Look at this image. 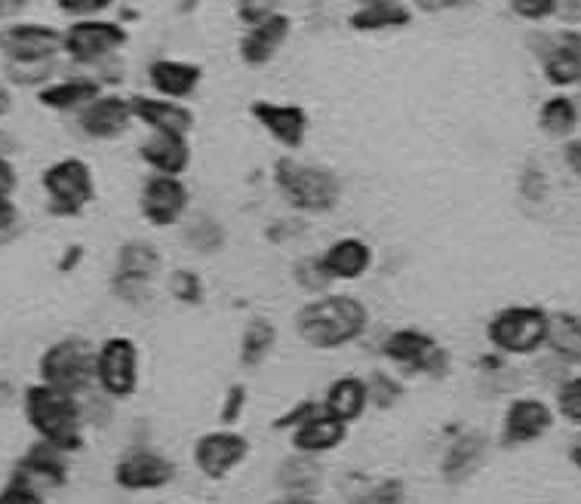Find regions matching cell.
Instances as JSON below:
<instances>
[{
    "label": "cell",
    "instance_id": "16",
    "mask_svg": "<svg viewBox=\"0 0 581 504\" xmlns=\"http://www.w3.org/2000/svg\"><path fill=\"white\" fill-rule=\"evenodd\" d=\"M489 455V437L483 431H462L449 440L440 458V477L449 486H462L480 474Z\"/></svg>",
    "mask_w": 581,
    "mask_h": 504
},
{
    "label": "cell",
    "instance_id": "15",
    "mask_svg": "<svg viewBox=\"0 0 581 504\" xmlns=\"http://www.w3.org/2000/svg\"><path fill=\"white\" fill-rule=\"evenodd\" d=\"M136 120L133 114V99L123 96H99L90 105H83L77 111V126L83 136L99 139V142H111L120 139L123 133L130 130V123Z\"/></svg>",
    "mask_w": 581,
    "mask_h": 504
},
{
    "label": "cell",
    "instance_id": "58",
    "mask_svg": "<svg viewBox=\"0 0 581 504\" xmlns=\"http://www.w3.org/2000/svg\"><path fill=\"white\" fill-rule=\"evenodd\" d=\"M10 108H13V96H10V90L4 87V83H0V117H4Z\"/></svg>",
    "mask_w": 581,
    "mask_h": 504
},
{
    "label": "cell",
    "instance_id": "18",
    "mask_svg": "<svg viewBox=\"0 0 581 504\" xmlns=\"http://www.w3.org/2000/svg\"><path fill=\"white\" fill-rule=\"evenodd\" d=\"M253 117L262 130L280 142L283 148H302L308 133V114L302 105H286V102H253Z\"/></svg>",
    "mask_w": 581,
    "mask_h": 504
},
{
    "label": "cell",
    "instance_id": "10",
    "mask_svg": "<svg viewBox=\"0 0 581 504\" xmlns=\"http://www.w3.org/2000/svg\"><path fill=\"white\" fill-rule=\"evenodd\" d=\"M249 452H253V446H249V440L240 431L219 428V431H206L203 437H197L191 458H194V468L206 480H225L243 465Z\"/></svg>",
    "mask_w": 581,
    "mask_h": 504
},
{
    "label": "cell",
    "instance_id": "49",
    "mask_svg": "<svg viewBox=\"0 0 581 504\" xmlns=\"http://www.w3.org/2000/svg\"><path fill=\"white\" fill-rule=\"evenodd\" d=\"M563 163H566V170L581 182V139H569L563 142Z\"/></svg>",
    "mask_w": 581,
    "mask_h": 504
},
{
    "label": "cell",
    "instance_id": "22",
    "mask_svg": "<svg viewBox=\"0 0 581 504\" xmlns=\"http://www.w3.org/2000/svg\"><path fill=\"white\" fill-rule=\"evenodd\" d=\"M323 265L332 280L354 283L369 274L372 268V246L363 237H339L336 243H329L323 252Z\"/></svg>",
    "mask_w": 581,
    "mask_h": 504
},
{
    "label": "cell",
    "instance_id": "28",
    "mask_svg": "<svg viewBox=\"0 0 581 504\" xmlns=\"http://www.w3.org/2000/svg\"><path fill=\"white\" fill-rule=\"evenodd\" d=\"M323 409L329 415L342 418L345 425H354L357 418H363V412L369 409L366 378H360V375H339L336 382H329V388L323 394Z\"/></svg>",
    "mask_w": 581,
    "mask_h": 504
},
{
    "label": "cell",
    "instance_id": "33",
    "mask_svg": "<svg viewBox=\"0 0 581 504\" xmlns=\"http://www.w3.org/2000/svg\"><path fill=\"white\" fill-rule=\"evenodd\" d=\"M228 240V231L219 219L206 216V213H197L185 222L182 228V243L197 252V256H216V252L225 246Z\"/></svg>",
    "mask_w": 581,
    "mask_h": 504
},
{
    "label": "cell",
    "instance_id": "20",
    "mask_svg": "<svg viewBox=\"0 0 581 504\" xmlns=\"http://www.w3.org/2000/svg\"><path fill=\"white\" fill-rule=\"evenodd\" d=\"M19 477H25L28 483H34L37 489H59L68 483V452H62L59 446L37 440L22 458L16 471Z\"/></svg>",
    "mask_w": 581,
    "mask_h": 504
},
{
    "label": "cell",
    "instance_id": "36",
    "mask_svg": "<svg viewBox=\"0 0 581 504\" xmlns=\"http://www.w3.org/2000/svg\"><path fill=\"white\" fill-rule=\"evenodd\" d=\"M366 388H369V406L372 409H382V412L385 409H394L403 400V394H406L400 378H394L391 372H382V369L369 372Z\"/></svg>",
    "mask_w": 581,
    "mask_h": 504
},
{
    "label": "cell",
    "instance_id": "13",
    "mask_svg": "<svg viewBox=\"0 0 581 504\" xmlns=\"http://www.w3.org/2000/svg\"><path fill=\"white\" fill-rule=\"evenodd\" d=\"M557 422V409H551L542 397H514L502 415V434L498 443L505 449L529 446L551 434Z\"/></svg>",
    "mask_w": 581,
    "mask_h": 504
},
{
    "label": "cell",
    "instance_id": "32",
    "mask_svg": "<svg viewBox=\"0 0 581 504\" xmlns=\"http://www.w3.org/2000/svg\"><path fill=\"white\" fill-rule=\"evenodd\" d=\"M548 351L569 366L581 363V317L572 311H554L551 314V332H548Z\"/></svg>",
    "mask_w": 581,
    "mask_h": 504
},
{
    "label": "cell",
    "instance_id": "9",
    "mask_svg": "<svg viewBox=\"0 0 581 504\" xmlns=\"http://www.w3.org/2000/svg\"><path fill=\"white\" fill-rule=\"evenodd\" d=\"M173 458L151 446H133L114 461V483L123 492H157L176 480Z\"/></svg>",
    "mask_w": 581,
    "mask_h": 504
},
{
    "label": "cell",
    "instance_id": "19",
    "mask_svg": "<svg viewBox=\"0 0 581 504\" xmlns=\"http://www.w3.org/2000/svg\"><path fill=\"white\" fill-rule=\"evenodd\" d=\"M133 114L139 123H145L151 133L163 136H185L194 130V114L176 99L163 96H133Z\"/></svg>",
    "mask_w": 581,
    "mask_h": 504
},
{
    "label": "cell",
    "instance_id": "50",
    "mask_svg": "<svg viewBox=\"0 0 581 504\" xmlns=\"http://www.w3.org/2000/svg\"><path fill=\"white\" fill-rule=\"evenodd\" d=\"M19 185V176H16V166L10 163V157L0 154V197H13Z\"/></svg>",
    "mask_w": 581,
    "mask_h": 504
},
{
    "label": "cell",
    "instance_id": "6",
    "mask_svg": "<svg viewBox=\"0 0 581 504\" xmlns=\"http://www.w3.org/2000/svg\"><path fill=\"white\" fill-rule=\"evenodd\" d=\"M163 268L160 249L151 240H127L114 256L111 292L130 308H145L151 302V286Z\"/></svg>",
    "mask_w": 581,
    "mask_h": 504
},
{
    "label": "cell",
    "instance_id": "27",
    "mask_svg": "<svg viewBox=\"0 0 581 504\" xmlns=\"http://www.w3.org/2000/svg\"><path fill=\"white\" fill-rule=\"evenodd\" d=\"M139 157L145 166H151V173L160 176H182L191 166V145L185 136H163L154 133L139 145Z\"/></svg>",
    "mask_w": 581,
    "mask_h": 504
},
{
    "label": "cell",
    "instance_id": "43",
    "mask_svg": "<svg viewBox=\"0 0 581 504\" xmlns=\"http://www.w3.org/2000/svg\"><path fill=\"white\" fill-rule=\"evenodd\" d=\"M246 403H249V391L246 385H231L222 397V406H219V422L222 428H234L243 412H246Z\"/></svg>",
    "mask_w": 581,
    "mask_h": 504
},
{
    "label": "cell",
    "instance_id": "7",
    "mask_svg": "<svg viewBox=\"0 0 581 504\" xmlns=\"http://www.w3.org/2000/svg\"><path fill=\"white\" fill-rule=\"evenodd\" d=\"M40 185H44L47 194V213L56 219H74L96 200L93 170L80 157H62L53 166H47Z\"/></svg>",
    "mask_w": 581,
    "mask_h": 504
},
{
    "label": "cell",
    "instance_id": "39",
    "mask_svg": "<svg viewBox=\"0 0 581 504\" xmlns=\"http://www.w3.org/2000/svg\"><path fill=\"white\" fill-rule=\"evenodd\" d=\"M554 409L563 422L581 428V372H572L569 378H563V382L557 385Z\"/></svg>",
    "mask_w": 581,
    "mask_h": 504
},
{
    "label": "cell",
    "instance_id": "37",
    "mask_svg": "<svg viewBox=\"0 0 581 504\" xmlns=\"http://www.w3.org/2000/svg\"><path fill=\"white\" fill-rule=\"evenodd\" d=\"M166 286H170V296L179 302V305H188V308H197L203 305L206 299V286H203V277L191 268H176L170 274V280H166Z\"/></svg>",
    "mask_w": 581,
    "mask_h": 504
},
{
    "label": "cell",
    "instance_id": "51",
    "mask_svg": "<svg viewBox=\"0 0 581 504\" xmlns=\"http://www.w3.org/2000/svg\"><path fill=\"white\" fill-rule=\"evenodd\" d=\"M83 256H87V249H83L80 243H77V246H68V249L62 252V259H59V271H62V274H71V271L83 262Z\"/></svg>",
    "mask_w": 581,
    "mask_h": 504
},
{
    "label": "cell",
    "instance_id": "59",
    "mask_svg": "<svg viewBox=\"0 0 581 504\" xmlns=\"http://www.w3.org/2000/svg\"><path fill=\"white\" fill-rule=\"evenodd\" d=\"M16 151V142L7 136V133H0V154H4V157H10Z\"/></svg>",
    "mask_w": 581,
    "mask_h": 504
},
{
    "label": "cell",
    "instance_id": "25",
    "mask_svg": "<svg viewBox=\"0 0 581 504\" xmlns=\"http://www.w3.org/2000/svg\"><path fill=\"white\" fill-rule=\"evenodd\" d=\"M200 77H203V68L194 65V62H182V59H157L148 68V80H151V87L157 90V96L176 99V102L197 93Z\"/></svg>",
    "mask_w": 581,
    "mask_h": 504
},
{
    "label": "cell",
    "instance_id": "34",
    "mask_svg": "<svg viewBox=\"0 0 581 504\" xmlns=\"http://www.w3.org/2000/svg\"><path fill=\"white\" fill-rule=\"evenodd\" d=\"M409 10L400 7L397 0H385V4H366L351 16V28L357 31H388L409 25Z\"/></svg>",
    "mask_w": 581,
    "mask_h": 504
},
{
    "label": "cell",
    "instance_id": "60",
    "mask_svg": "<svg viewBox=\"0 0 581 504\" xmlns=\"http://www.w3.org/2000/svg\"><path fill=\"white\" fill-rule=\"evenodd\" d=\"M366 4H385V0H360V7H366Z\"/></svg>",
    "mask_w": 581,
    "mask_h": 504
},
{
    "label": "cell",
    "instance_id": "3",
    "mask_svg": "<svg viewBox=\"0 0 581 504\" xmlns=\"http://www.w3.org/2000/svg\"><path fill=\"white\" fill-rule=\"evenodd\" d=\"M274 188L283 203L302 216H329L345 197V185L336 173L296 157H280L274 163Z\"/></svg>",
    "mask_w": 581,
    "mask_h": 504
},
{
    "label": "cell",
    "instance_id": "30",
    "mask_svg": "<svg viewBox=\"0 0 581 504\" xmlns=\"http://www.w3.org/2000/svg\"><path fill=\"white\" fill-rule=\"evenodd\" d=\"M99 96H102V83L90 77H71L62 83H50V87L37 93L40 105H47L53 111H80L83 105H90Z\"/></svg>",
    "mask_w": 581,
    "mask_h": 504
},
{
    "label": "cell",
    "instance_id": "53",
    "mask_svg": "<svg viewBox=\"0 0 581 504\" xmlns=\"http://www.w3.org/2000/svg\"><path fill=\"white\" fill-rule=\"evenodd\" d=\"M422 10H428V13H437V10H455V7H465V4H471V0H415Z\"/></svg>",
    "mask_w": 581,
    "mask_h": 504
},
{
    "label": "cell",
    "instance_id": "54",
    "mask_svg": "<svg viewBox=\"0 0 581 504\" xmlns=\"http://www.w3.org/2000/svg\"><path fill=\"white\" fill-rule=\"evenodd\" d=\"M268 504H320L317 495H293V492H283L280 498L268 501Z\"/></svg>",
    "mask_w": 581,
    "mask_h": 504
},
{
    "label": "cell",
    "instance_id": "12",
    "mask_svg": "<svg viewBox=\"0 0 581 504\" xmlns=\"http://www.w3.org/2000/svg\"><path fill=\"white\" fill-rule=\"evenodd\" d=\"M191 191L182 176H148L139 191V213L154 228H173L185 219Z\"/></svg>",
    "mask_w": 581,
    "mask_h": 504
},
{
    "label": "cell",
    "instance_id": "23",
    "mask_svg": "<svg viewBox=\"0 0 581 504\" xmlns=\"http://www.w3.org/2000/svg\"><path fill=\"white\" fill-rule=\"evenodd\" d=\"M437 348V339L425 329H415V326H403V329H394L385 335L382 342V357L391 360L394 366L406 369V372H415L419 375L422 363L434 354Z\"/></svg>",
    "mask_w": 581,
    "mask_h": 504
},
{
    "label": "cell",
    "instance_id": "52",
    "mask_svg": "<svg viewBox=\"0 0 581 504\" xmlns=\"http://www.w3.org/2000/svg\"><path fill=\"white\" fill-rule=\"evenodd\" d=\"M557 16H560L566 25H578V22H581V0H560Z\"/></svg>",
    "mask_w": 581,
    "mask_h": 504
},
{
    "label": "cell",
    "instance_id": "31",
    "mask_svg": "<svg viewBox=\"0 0 581 504\" xmlns=\"http://www.w3.org/2000/svg\"><path fill=\"white\" fill-rule=\"evenodd\" d=\"M277 348V326L268 317L246 320L240 332V366L243 369H259Z\"/></svg>",
    "mask_w": 581,
    "mask_h": 504
},
{
    "label": "cell",
    "instance_id": "17",
    "mask_svg": "<svg viewBox=\"0 0 581 504\" xmlns=\"http://www.w3.org/2000/svg\"><path fill=\"white\" fill-rule=\"evenodd\" d=\"M0 47L10 56V62H47L56 59L59 50H65V34H59L50 25H13Z\"/></svg>",
    "mask_w": 581,
    "mask_h": 504
},
{
    "label": "cell",
    "instance_id": "11",
    "mask_svg": "<svg viewBox=\"0 0 581 504\" xmlns=\"http://www.w3.org/2000/svg\"><path fill=\"white\" fill-rule=\"evenodd\" d=\"M532 47L542 62V74L551 87L569 90L581 87V34L578 31H560V34H542L532 37Z\"/></svg>",
    "mask_w": 581,
    "mask_h": 504
},
{
    "label": "cell",
    "instance_id": "57",
    "mask_svg": "<svg viewBox=\"0 0 581 504\" xmlns=\"http://www.w3.org/2000/svg\"><path fill=\"white\" fill-rule=\"evenodd\" d=\"M13 385L7 382V378H0V406H7V403H13Z\"/></svg>",
    "mask_w": 581,
    "mask_h": 504
},
{
    "label": "cell",
    "instance_id": "44",
    "mask_svg": "<svg viewBox=\"0 0 581 504\" xmlns=\"http://www.w3.org/2000/svg\"><path fill=\"white\" fill-rule=\"evenodd\" d=\"M320 409H323V403H320V400H299L296 406H289V409L277 418L274 428H277V431H286V434H293L299 425H305L308 418H311V415H317Z\"/></svg>",
    "mask_w": 581,
    "mask_h": 504
},
{
    "label": "cell",
    "instance_id": "14",
    "mask_svg": "<svg viewBox=\"0 0 581 504\" xmlns=\"http://www.w3.org/2000/svg\"><path fill=\"white\" fill-rule=\"evenodd\" d=\"M123 44H127V31H123L117 22L80 19L65 31V53L83 65L111 59Z\"/></svg>",
    "mask_w": 581,
    "mask_h": 504
},
{
    "label": "cell",
    "instance_id": "5",
    "mask_svg": "<svg viewBox=\"0 0 581 504\" xmlns=\"http://www.w3.org/2000/svg\"><path fill=\"white\" fill-rule=\"evenodd\" d=\"M96 345L83 335H65L37 360L40 382L65 394L83 397L96 388Z\"/></svg>",
    "mask_w": 581,
    "mask_h": 504
},
{
    "label": "cell",
    "instance_id": "45",
    "mask_svg": "<svg viewBox=\"0 0 581 504\" xmlns=\"http://www.w3.org/2000/svg\"><path fill=\"white\" fill-rule=\"evenodd\" d=\"M560 0H511V10L526 22H545L557 16Z\"/></svg>",
    "mask_w": 581,
    "mask_h": 504
},
{
    "label": "cell",
    "instance_id": "40",
    "mask_svg": "<svg viewBox=\"0 0 581 504\" xmlns=\"http://www.w3.org/2000/svg\"><path fill=\"white\" fill-rule=\"evenodd\" d=\"M56 71V62L47 59V62H10L7 65V74L13 83L19 87H40V83H47Z\"/></svg>",
    "mask_w": 581,
    "mask_h": 504
},
{
    "label": "cell",
    "instance_id": "1",
    "mask_svg": "<svg viewBox=\"0 0 581 504\" xmlns=\"http://www.w3.org/2000/svg\"><path fill=\"white\" fill-rule=\"evenodd\" d=\"M296 335L314 351H339L360 342L369 329V308L357 296L323 292L296 311Z\"/></svg>",
    "mask_w": 581,
    "mask_h": 504
},
{
    "label": "cell",
    "instance_id": "42",
    "mask_svg": "<svg viewBox=\"0 0 581 504\" xmlns=\"http://www.w3.org/2000/svg\"><path fill=\"white\" fill-rule=\"evenodd\" d=\"M0 504H47V498H44V489H37L25 477L13 474L10 483L0 489Z\"/></svg>",
    "mask_w": 581,
    "mask_h": 504
},
{
    "label": "cell",
    "instance_id": "8",
    "mask_svg": "<svg viewBox=\"0 0 581 504\" xmlns=\"http://www.w3.org/2000/svg\"><path fill=\"white\" fill-rule=\"evenodd\" d=\"M96 388L111 400H130L139 388V345L130 335H108L96 351Z\"/></svg>",
    "mask_w": 581,
    "mask_h": 504
},
{
    "label": "cell",
    "instance_id": "47",
    "mask_svg": "<svg viewBox=\"0 0 581 504\" xmlns=\"http://www.w3.org/2000/svg\"><path fill=\"white\" fill-rule=\"evenodd\" d=\"M114 4V0H59V10L68 13V16H99L105 13L108 7Z\"/></svg>",
    "mask_w": 581,
    "mask_h": 504
},
{
    "label": "cell",
    "instance_id": "48",
    "mask_svg": "<svg viewBox=\"0 0 581 504\" xmlns=\"http://www.w3.org/2000/svg\"><path fill=\"white\" fill-rule=\"evenodd\" d=\"M19 228V209L13 197H0V246H4Z\"/></svg>",
    "mask_w": 581,
    "mask_h": 504
},
{
    "label": "cell",
    "instance_id": "55",
    "mask_svg": "<svg viewBox=\"0 0 581 504\" xmlns=\"http://www.w3.org/2000/svg\"><path fill=\"white\" fill-rule=\"evenodd\" d=\"M25 7V0H0V19H10Z\"/></svg>",
    "mask_w": 581,
    "mask_h": 504
},
{
    "label": "cell",
    "instance_id": "56",
    "mask_svg": "<svg viewBox=\"0 0 581 504\" xmlns=\"http://www.w3.org/2000/svg\"><path fill=\"white\" fill-rule=\"evenodd\" d=\"M569 461H572V465L581 471V431L575 434V440L569 443Z\"/></svg>",
    "mask_w": 581,
    "mask_h": 504
},
{
    "label": "cell",
    "instance_id": "24",
    "mask_svg": "<svg viewBox=\"0 0 581 504\" xmlns=\"http://www.w3.org/2000/svg\"><path fill=\"white\" fill-rule=\"evenodd\" d=\"M289 28H293V22H289L283 13H277V16H271V19H265L259 25H253V28H249L240 37V59L246 65H253V68L271 62L277 56V50L286 44Z\"/></svg>",
    "mask_w": 581,
    "mask_h": 504
},
{
    "label": "cell",
    "instance_id": "21",
    "mask_svg": "<svg viewBox=\"0 0 581 504\" xmlns=\"http://www.w3.org/2000/svg\"><path fill=\"white\" fill-rule=\"evenodd\" d=\"M345 440H348V425L342 422V418L329 415L326 409L311 415L305 425H299L293 434H289V443H293L296 452L317 455V458L326 452H336Z\"/></svg>",
    "mask_w": 581,
    "mask_h": 504
},
{
    "label": "cell",
    "instance_id": "29",
    "mask_svg": "<svg viewBox=\"0 0 581 504\" xmlns=\"http://www.w3.org/2000/svg\"><path fill=\"white\" fill-rule=\"evenodd\" d=\"M578 123H581V105L566 93L545 99L542 108H538V130L554 142H569L578 133Z\"/></svg>",
    "mask_w": 581,
    "mask_h": 504
},
{
    "label": "cell",
    "instance_id": "2",
    "mask_svg": "<svg viewBox=\"0 0 581 504\" xmlns=\"http://www.w3.org/2000/svg\"><path fill=\"white\" fill-rule=\"evenodd\" d=\"M22 409H25V418H28L31 431L37 434V440H47L68 455L83 449V425H87V415H83L80 397L37 382L25 388Z\"/></svg>",
    "mask_w": 581,
    "mask_h": 504
},
{
    "label": "cell",
    "instance_id": "4",
    "mask_svg": "<svg viewBox=\"0 0 581 504\" xmlns=\"http://www.w3.org/2000/svg\"><path fill=\"white\" fill-rule=\"evenodd\" d=\"M551 311L542 305H508L486 323V342L505 357H532L548 348Z\"/></svg>",
    "mask_w": 581,
    "mask_h": 504
},
{
    "label": "cell",
    "instance_id": "26",
    "mask_svg": "<svg viewBox=\"0 0 581 504\" xmlns=\"http://www.w3.org/2000/svg\"><path fill=\"white\" fill-rule=\"evenodd\" d=\"M323 480H326V471L320 465V458L296 449L274 471V486L280 492H293V495H317L323 489Z\"/></svg>",
    "mask_w": 581,
    "mask_h": 504
},
{
    "label": "cell",
    "instance_id": "38",
    "mask_svg": "<svg viewBox=\"0 0 581 504\" xmlns=\"http://www.w3.org/2000/svg\"><path fill=\"white\" fill-rule=\"evenodd\" d=\"M517 194L529 206H545L548 197H551V176L542 170V166H535V163L523 166V173L517 179Z\"/></svg>",
    "mask_w": 581,
    "mask_h": 504
},
{
    "label": "cell",
    "instance_id": "46",
    "mask_svg": "<svg viewBox=\"0 0 581 504\" xmlns=\"http://www.w3.org/2000/svg\"><path fill=\"white\" fill-rule=\"evenodd\" d=\"M271 16H277V0H237V19L249 28Z\"/></svg>",
    "mask_w": 581,
    "mask_h": 504
},
{
    "label": "cell",
    "instance_id": "41",
    "mask_svg": "<svg viewBox=\"0 0 581 504\" xmlns=\"http://www.w3.org/2000/svg\"><path fill=\"white\" fill-rule=\"evenodd\" d=\"M406 486L400 480H382L376 486H369L366 492L354 495L348 504H403Z\"/></svg>",
    "mask_w": 581,
    "mask_h": 504
},
{
    "label": "cell",
    "instance_id": "35",
    "mask_svg": "<svg viewBox=\"0 0 581 504\" xmlns=\"http://www.w3.org/2000/svg\"><path fill=\"white\" fill-rule=\"evenodd\" d=\"M293 280L302 292H308V296H323V292H329V286L336 283L329 277L326 265H323V256H302L296 259L293 265Z\"/></svg>",
    "mask_w": 581,
    "mask_h": 504
}]
</instances>
